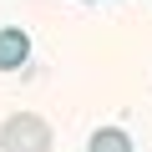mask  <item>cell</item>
Here are the masks:
<instances>
[{
  "label": "cell",
  "mask_w": 152,
  "mask_h": 152,
  "mask_svg": "<svg viewBox=\"0 0 152 152\" xmlns=\"http://www.w3.org/2000/svg\"><path fill=\"white\" fill-rule=\"evenodd\" d=\"M86 5H96V0H86Z\"/></svg>",
  "instance_id": "cell-4"
},
{
  "label": "cell",
  "mask_w": 152,
  "mask_h": 152,
  "mask_svg": "<svg viewBox=\"0 0 152 152\" xmlns=\"http://www.w3.org/2000/svg\"><path fill=\"white\" fill-rule=\"evenodd\" d=\"M86 152H137V147H132L127 127H96L86 137Z\"/></svg>",
  "instance_id": "cell-3"
},
{
  "label": "cell",
  "mask_w": 152,
  "mask_h": 152,
  "mask_svg": "<svg viewBox=\"0 0 152 152\" xmlns=\"http://www.w3.org/2000/svg\"><path fill=\"white\" fill-rule=\"evenodd\" d=\"M31 61V36L20 26H5L0 31V71H20Z\"/></svg>",
  "instance_id": "cell-2"
},
{
  "label": "cell",
  "mask_w": 152,
  "mask_h": 152,
  "mask_svg": "<svg viewBox=\"0 0 152 152\" xmlns=\"http://www.w3.org/2000/svg\"><path fill=\"white\" fill-rule=\"evenodd\" d=\"M51 147H56V132L36 112H15L0 127V152H51Z\"/></svg>",
  "instance_id": "cell-1"
}]
</instances>
